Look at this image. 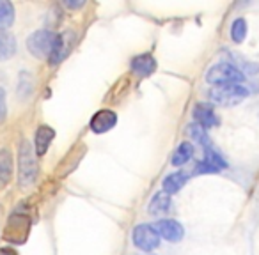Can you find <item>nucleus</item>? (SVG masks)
I'll list each match as a JSON object with an SVG mask.
<instances>
[{"label": "nucleus", "instance_id": "f257e3e1", "mask_svg": "<svg viewBox=\"0 0 259 255\" xmlns=\"http://www.w3.org/2000/svg\"><path fill=\"white\" fill-rule=\"evenodd\" d=\"M39 167H37V156L34 152L29 140H22L18 147V183L25 190L30 188L37 179Z\"/></svg>", "mask_w": 259, "mask_h": 255}, {"label": "nucleus", "instance_id": "f03ea898", "mask_svg": "<svg viewBox=\"0 0 259 255\" xmlns=\"http://www.w3.org/2000/svg\"><path fill=\"white\" fill-rule=\"evenodd\" d=\"M248 96L247 87L240 83H227V85H217L208 92V97L211 99L213 105L219 107H234L241 103Z\"/></svg>", "mask_w": 259, "mask_h": 255}, {"label": "nucleus", "instance_id": "7ed1b4c3", "mask_svg": "<svg viewBox=\"0 0 259 255\" xmlns=\"http://www.w3.org/2000/svg\"><path fill=\"white\" fill-rule=\"evenodd\" d=\"M30 216L25 213H13L4 229V239L11 244H23L30 234Z\"/></svg>", "mask_w": 259, "mask_h": 255}, {"label": "nucleus", "instance_id": "20e7f679", "mask_svg": "<svg viewBox=\"0 0 259 255\" xmlns=\"http://www.w3.org/2000/svg\"><path fill=\"white\" fill-rule=\"evenodd\" d=\"M245 80V75L229 62H219L211 66L206 73V82L217 85H227V83H241Z\"/></svg>", "mask_w": 259, "mask_h": 255}, {"label": "nucleus", "instance_id": "39448f33", "mask_svg": "<svg viewBox=\"0 0 259 255\" xmlns=\"http://www.w3.org/2000/svg\"><path fill=\"white\" fill-rule=\"evenodd\" d=\"M55 37H57V34H54L50 29L36 30L27 37V50L36 59H48L52 54V48H54Z\"/></svg>", "mask_w": 259, "mask_h": 255}, {"label": "nucleus", "instance_id": "423d86ee", "mask_svg": "<svg viewBox=\"0 0 259 255\" xmlns=\"http://www.w3.org/2000/svg\"><path fill=\"white\" fill-rule=\"evenodd\" d=\"M75 41H76V34L73 32L71 29H66L64 32L57 34L55 37V43H54V48H52V54L48 57V62L52 66H57L71 54L73 46H75Z\"/></svg>", "mask_w": 259, "mask_h": 255}, {"label": "nucleus", "instance_id": "0eeeda50", "mask_svg": "<svg viewBox=\"0 0 259 255\" xmlns=\"http://www.w3.org/2000/svg\"><path fill=\"white\" fill-rule=\"evenodd\" d=\"M132 239L134 244L142 251H153L160 246V236L155 230V227L149 225V223H141L134 229L132 234Z\"/></svg>", "mask_w": 259, "mask_h": 255}, {"label": "nucleus", "instance_id": "6e6552de", "mask_svg": "<svg viewBox=\"0 0 259 255\" xmlns=\"http://www.w3.org/2000/svg\"><path fill=\"white\" fill-rule=\"evenodd\" d=\"M115 124H117V114H115L114 110H110V108L98 110L89 121L91 131L96 135L107 133V131H110L112 128H115Z\"/></svg>", "mask_w": 259, "mask_h": 255}, {"label": "nucleus", "instance_id": "1a4fd4ad", "mask_svg": "<svg viewBox=\"0 0 259 255\" xmlns=\"http://www.w3.org/2000/svg\"><path fill=\"white\" fill-rule=\"evenodd\" d=\"M153 227L158 232V236L163 237L165 241H169V243H180L185 236L183 225L180 222H176V220H158Z\"/></svg>", "mask_w": 259, "mask_h": 255}, {"label": "nucleus", "instance_id": "9d476101", "mask_svg": "<svg viewBox=\"0 0 259 255\" xmlns=\"http://www.w3.org/2000/svg\"><path fill=\"white\" fill-rule=\"evenodd\" d=\"M87 152V147L83 144H78V145H75V147L71 149V151L68 152V155L62 158V162L57 165V176L59 177H66L68 174H71L73 170L78 167V163L82 162V158H83V155Z\"/></svg>", "mask_w": 259, "mask_h": 255}, {"label": "nucleus", "instance_id": "9b49d317", "mask_svg": "<svg viewBox=\"0 0 259 255\" xmlns=\"http://www.w3.org/2000/svg\"><path fill=\"white\" fill-rule=\"evenodd\" d=\"M227 163L215 149H204V160L197 163L195 167V172L197 174H217L220 172L222 169H226Z\"/></svg>", "mask_w": 259, "mask_h": 255}, {"label": "nucleus", "instance_id": "f8f14e48", "mask_svg": "<svg viewBox=\"0 0 259 255\" xmlns=\"http://www.w3.org/2000/svg\"><path fill=\"white\" fill-rule=\"evenodd\" d=\"M130 68L141 78H146V76H151L153 73L156 71V61L151 54H142V55H135L130 62Z\"/></svg>", "mask_w": 259, "mask_h": 255}, {"label": "nucleus", "instance_id": "ddd939ff", "mask_svg": "<svg viewBox=\"0 0 259 255\" xmlns=\"http://www.w3.org/2000/svg\"><path fill=\"white\" fill-rule=\"evenodd\" d=\"M194 119L201 128H204V130L215 128V126L219 124V119H217V115H215V110L211 108V105H206V103L195 105Z\"/></svg>", "mask_w": 259, "mask_h": 255}, {"label": "nucleus", "instance_id": "4468645a", "mask_svg": "<svg viewBox=\"0 0 259 255\" xmlns=\"http://www.w3.org/2000/svg\"><path fill=\"white\" fill-rule=\"evenodd\" d=\"M55 138V130L50 126L43 124L37 128L36 138H34V145H36V156H45L50 149V144Z\"/></svg>", "mask_w": 259, "mask_h": 255}, {"label": "nucleus", "instance_id": "2eb2a0df", "mask_svg": "<svg viewBox=\"0 0 259 255\" xmlns=\"http://www.w3.org/2000/svg\"><path fill=\"white\" fill-rule=\"evenodd\" d=\"M13 155L9 149H0V190H4L13 177Z\"/></svg>", "mask_w": 259, "mask_h": 255}, {"label": "nucleus", "instance_id": "dca6fc26", "mask_svg": "<svg viewBox=\"0 0 259 255\" xmlns=\"http://www.w3.org/2000/svg\"><path fill=\"white\" fill-rule=\"evenodd\" d=\"M188 181V176L187 172H172L169 174V176L163 179V191H165L167 195H174L178 193V191L181 190V188L187 184Z\"/></svg>", "mask_w": 259, "mask_h": 255}, {"label": "nucleus", "instance_id": "f3484780", "mask_svg": "<svg viewBox=\"0 0 259 255\" xmlns=\"http://www.w3.org/2000/svg\"><path fill=\"white\" fill-rule=\"evenodd\" d=\"M16 54V39L8 30H0V62L9 61Z\"/></svg>", "mask_w": 259, "mask_h": 255}, {"label": "nucleus", "instance_id": "a211bd4d", "mask_svg": "<svg viewBox=\"0 0 259 255\" xmlns=\"http://www.w3.org/2000/svg\"><path fill=\"white\" fill-rule=\"evenodd\" d=\"M170 208V195H167L165 191H158V193L153 195L151 202L148 206L149 215H162L167 213Z\"/></svg>", "mask_w": 259, "mask_h": 255}, {"label": "nucleus", "instance_id": "6ab92c4d", "mask_svg": "<svg viewBox=\"0 0 259 255\" xmlns=\"http://www.w3.org/2000/svg\"><path fill=\"white\" fill-rule=\"evenodd\" d=\"M192 156H194V145L190 144V142H181L180 145H178V149L174 151L172 158H170V163H172L174 167H181L185 165V163H188L192 160Z\"/></svg>", "mask_w": 259, "mask_h": 255}, {"label": "nucleus", "instance_id": "aec40b11", "mask_svg": "<svg viewBox=\"0 0 259 255\" xmlns=\"http://www.w3.org/2000/svg\"><path fill=\"white\" fill-rule=\"evenodd\" d=\"M15 23V8L8 0H0V30H6Z\"/></svg>", "mask_w": 259, "mask_h": 255}, {"label": "nucleus", "instance_id": "412c9836", "mask_svg": "<svg viewBox=\"0 0 259 255\" xmlns=\"http://www.w3.org/2000/svg\"><path fill=\"white\" fill-rule=\"evenodd\" d=\"M187 131H188V135H190L195 142H199V144H201L204 149L211 147V144H209V137L206 135V130H204V128H201L197 122H194V124H188Z\"/></svg>", "mask_w": 259, "mask_h": 255}, {"label": "nucleus", "instance_id": "4be33fe9", "mask_svg": "<svg viewBox=\"0 0 259 255\" xmlns=\"http://www.w3.org/2000/svg\"><path fill=\"white\" fill-rule=\"evenodd\" d=\"M247 37V22L245 18H236L231 25V39L234 43H243Z\"/></svg>", "mask_w": 259, "mask_h": 255}, {"label": "nucleus", "instance_id": "5701e85b", "mask_svg": "<svg viewBox=\"0 0 259 255\" xmlns=\"http://www.w3.org/2000/svg\"><path fill=\"white\" fill-rule=\"evenodd\" d=\"M8 115V105H6V90L0 87V124L6 121Z\"/></svg>", "mask_w": 259, "mask_h": 255}, {"label": "nucleus", "instance_id": "b1692460", "mask_svg": "<svg viewBox=\"0 0 259 255\" xmlns=\"http://www.w3.org/2000/svg\"><path fill=\"white\" fill-rule=\"evenodd\" d=\"M83 0H78V2H71V0H68L66 2V8H69V9H80V8H83Z\"/></svg>", "mask_w": 259, "mask_h": 255}, {"label": "nucleus", "instance_id": "393cba45", "mask_svg": "<svg viewBox=\"0 0 259 255\" xmlns=\"http://www.w3.org/2000/svg\"><path fill=\"white\" fill-rule=\"evenodd\" d=\"M0 255H18V251L13 248H0Z\"/></svg>", "mask_w": 259, "mask_h": 255}]
</instances>
